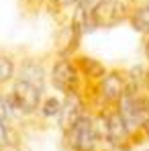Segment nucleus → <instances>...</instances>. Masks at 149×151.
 <instances>
[{"mask_svg": "<svg viewBox=\"0 0 149 151\" xmlns=\"http://www.w3.org/2000/svg\"><path fill=\"white\" fill-rule=\"evenodd\" d=\"M86 110H88V108H86V104H84L82 94H66L63 100H61V108H59V112H57V116H55L59 131L66 133Z\"/></svg>", "mask_w": 149, "mask_h": 151, "instance_id": "6e6552de", "label": "nucleus"}, {"mask_svg": "<svg viewBox=\"0 0 149 151\" xmlns=\"http://www.w3.org/2000/svg\"><path fill=\"white\" fill-rule=\"evenodd\" d=\"M145 151H149V149H145Z\"/></svg>", "mask_w": 149, "mask_h": 151, "instance_id": "aec40b11", "label": "nucleus"}, {"mask_svg": "<svg viewBox=\"0 0 149 151\" xmlns=\"http://www.w3.org/2000/svg\"><path fill=\"white\" fill-rule=\"evenodd\" d=\"M147 104H149V92H147Z\"/></svg>", "mask_w": 149, "mask_h": 151, "instance_id": "6ab92c4d", "label": "nucleus"}, {"mask_svg": "<svg viewBox=\"0 0 149 151\" xmlns=\"http://www.w3.org/2000/svg\"><path fill=\"white\" fill-rule=\"evenodd\" d=\"M96 131L92 123V112H84L74 125L63 133V145L68 151H92L96 143Z\"/></svg>", "mask_w": 149, "mask_h": 151, "instance_id": "7ed1b4c3", "label": "nucleus"}, {"mask_svg": "<svg viewBox=\"0 0 149 151\" xmlns=\"http://www.w3.org/2000/svg\"><path fill=\"white\" fill-rule=\"evenodd\" d=\"M0 151H23L19 143H10V141H4L0 143Z\"/></svg>", "mask_w": 149, "mask_h": 151, "instance_id": "2eb2a0df", "label": "nucleus"}, {"mask_svg": "<svg viewBox=\"0 0 149 151\" xmlns=\"http://www.w3.org/2000/svg\"><path fill=\"white\" fill-rule=\"evenodd\" d=\"M127 88V72L125 70H106V74L98 80V94L102 106H114Z\"/></svg>", "mask_w": 149, "mask_h": 151, "instance_id": "39448f33", "label": "nucleus"}, {"mask_svg": "<svg viewBox=\"0 0 149 151\" xmlns=\"http://www.w3.org/2000/svg\"><path fill=\"white\" fill-rule=\"evenodd\" d=\"M59 108H61V98H57V96H47V98L41 100L37 112H39L43 119H55L57 112H59Z\"/></svg>", "mask_w": 149, "mask_h": 151, "instance_id": "f8f14e48", "label": "nucleus"}, {"mask_svg": "<svg viewBox=\"0 0 149 151\" xmlns=\"http://www.w3.org/2000/svg\"><path fill=\"white\" fill-rule=\"evenodd\" d=\"M17 76V59L14 55L6 53V51H0V86L4 84H10Z\"/></svg>", "mask_w": 149, "mask_h": 151, "instance_id": "9b49d317", "label": "nucleus"}, {"mask_svg": "<svg viewBox=\"0 0 149 151\" xmlns=\"http://www.w3.org/2000/svg\"><path fill=\"white\" fill-rule=\"evenodd\" d=\"M76 2H78V0H45V4H47V12L53 14V17H59L63 10H68V8L76 6Z\"/></svg>", "mask_w": 149, "mask_h": 151, "instance_id": "ddd939ff", "label": "nucleus"}, {"mask_svg": "<svg viewBox=\"0 0 149 151\" xmlns=\"http://www.w3.org/2000/svg\"><path fill=\"white\" fill-rule=\"evenodd\" d=\"M74 63L76 68H78V72L82 76V80H84V84L86 82H98L102 76L106 74V65L96 59V57H90V55H84V53H76L74 57Z\"/></svg>", "mask_w": 149, "mask_h": 151, "instance_id": "1a4fd4ad", "label": "nucleus"}, {"mask_svg": "<svg viewBox=\"0 0 149 151\" xmlns=\"http://www.w3.org/2000/svg\"><path fill=\"white\" fill-rule=\"evenodd\" d=\"M133 4L129 0H98L90 10V21L94 29H112L127 23Z\"/></svg>", "mask_w": 149, "mask_h": 151, "instance_id": "f257e3e1", "label": "nucleus"}, {"mask_svg": "<svg viewBox=\"0 0 149 151\" xmlns=\"http://www.w3.org/2000/svg\"><path fill=\"white\" fill-rule=\"evenodd\" d=\"M14 78H21L29 84L37 86L41 92H45V86H47V68L43 63L41 57L37 55H25L19 63H17V76Z\"/></svg>", "mask_w": 149, "mask_h": 151, "instance_id": "0eeeda50", "label": "nucleus"}, {"mask_svg": "<svg viewBox=\"0 0 149 151\" xmlns=\"http://www.w3.org/2000/svg\"><path fill=\"white\" fill-rule=\"evenodd\" d=\"M8 125H10V123H2V121H0V143L6 141V127Z\"/></svg>", "mask_w": 149, "mask_h": 151, "instance_id": "dca6fc26", "label": "nucleus"}, {"mask_svg": "<svg viewBox=\"0 0 149 151\" xmlns=\"http://www.w3.org/2000/svg\"><path fill=\"white\" fill-rule=\"evenodd\" d=\"M143 53H145V59H147V63H149V35H145V39H143Z\"/></svg>", "mask_w": 149, "mask_h": 151, "instance_id": "f3484780", "label": "nucleus"}, {"mask_svg": "<svg viewBox=\"0 0 149 151\" xmlns=\"http://www.w3.org/2000/svg\"><path fill=\"white\" fill-rule=\"evenodd\" d=\"M49 82L63 96L66 94H80L82 86H84V80H82V76L76 68L74 59L72 57H61V55H57L55 61L51 63Z\"/></svg>", "mask_w": 149, "mask_h": 151, "instance_id": "f03ea898", "label": "nucleus"}, {"mask_svg": "<svg viewBox=\"0 0 149 151\" xmlns=\"http://www.w3.org/2000/svg\"><path fill=\"white\" fill-rule=\"evenodd\" d=\"M127 23L133 27V31L141 33L143 37L149 35V2H137V4H133Z\"/></svg>", "mask_w": 149, "mask_h": 151, "instance_id": "9d476101", "label": "nucleus"}, {"mask_svg": "<svg viewBox=\"0 0 149 151\" xmlns=\"http://www.w3.org/2000/svg\"><path fill=\"white\" fill-rule=\"evenodd\" d=\"M104 114H106V137L112 143L114 151H131L135 145L131 141V133L127 131L117 106L104 108Z\"/></svg>", "mask_w": 149, "mask_h": 151, "instance_id": "423d86ee", "label": "nucleus"}, {"mask_svg": "<svg viewBox=\"0 0 149 151\" xmlns=\"http://www.w3.org/2000/svg\"><path fill=\"white\" fill-rule=\"evenodd\" d=\"M12 119H14V114H12L10 108H8L6 96H4V92H0V121H2V123H12Z\"/></svg>", "mask_w": 149, "mask_h": 151, "instance_id": "4468645a", "label": "nucleus"}, {"mask_svg": "<svg viewBox=\"0 0 149 151\" xmlns=\"http://www.w3.org/2000/svg\"><path fill=\"white\" fill-rule=\"evenodd\" d=\"M141 133L145 135V139H149V116L141 123Z\"/></svg>", "mask_w": 149, "mask_h": 151, "instance_id": "a211bd4d", "label": "nucleus"}, {"mask_svg": "<svg viewBox=\"0 0 149 151\" xmlns=\"http://www.w3.org/2000/svg\"><path fill=\"white\" fill-rule=\"evenodd\" d=\"M10 94H12V98L17 102V114L19 116H33V114H37L39 104H41V96H43V92L37 86L17 78V80H12Z\"/></svg>", "mask_w": 149, "mask_h": 151, "instance_id": "20e7f679", "label": "nucleus"}]
</instances>
